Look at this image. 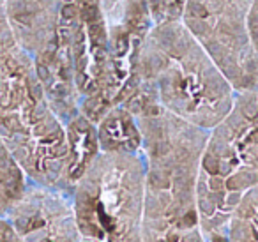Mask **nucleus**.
Returning <instances> with one entry per match:
<instances>
[{"label": "nucleus", "instance_id": "1", "mask_svg": "<svg viewBox=\"0 0 258 242\" xmlns=\"http://www.w3.org/2000/svg\"><path fill=\"white\" fill-rule=\"evenodd\" d=\"M137 118L145 161L144 242H209L197 205V178L209 131L145 99L122 104Z\"/></svg>", "mask_w": 258, "mask_h": 242}, {"label": "nucleus", "instance_id": "2", "mask_svg": "<svg viewBox=\"0 0 258 242\" xmlns=\"http://www.w3.org/2000/svg\"><path fill=\"white\" fill-rule=\"evenodd\" d=\"M235 94L180 20L152 25L140 48L137 87L131 96L211 131L230 113Z\"/></svg>", "mask_w": 258, "mask_h": 242}, {"label": "nucleus", "instance_id": "3", "mask_svg": "<svg viewBox=\"0 0 258 242\" xmlns=\"http://www.w3.org/2000/svg\"><path fill=\"white\" fill-rule=\"evenodd\" d=\"M0 138L32 184L62 191L68 163L66 126L48 103L34 58L13 34L4 0H0Z\"/></svg>", "mask_w": 258, "mask_h": 242}, {"label": "nucleus", "instance_id": "4", "mask_svg": "<svg viewBox=\"0 0 258 242\" xmlns=\"http://www.w3.org/2000/svg\"><path fill=\"white\" fill-rule=\"evenodd\" d=\"M258 186V90L235 94L230 113L209 131L197 178L207 238L225 235L240 200Z\"/></svg>", "mask_w": 258, "mask_h": 242}, {"label": "nucleus", "instance_id": "5", "mask_svg": "<svg viewBox=\"0 0 258 242\" xmlns=\"http://www.w3.org/2000/svg\"><path fill=\"white\" fill-rule=\"evenodd\" d=\"M145 161L140 154H99L73 191L83 242H144Z\"/></svg>", "mask_w": 258, "mask_h": 242}, {"label": "nucleus", "instance_id": "6", "mask_svg": "<svg viewBox=\"0 0 258 242\" xmlns=\"http://www.w3.org/2000/svg\"><path fill=\"white\" fill-rule=\"evenodd\" d=\"M254 0H186L180 22L237 94L258 90V55L249 34Z\"/></svg>", "mask_w": 258, "mask_h": 242}, {"label": "nucleus", "instance_id": "7", "mask_svg": "<svg viewBox=\"0 0 258 242\" xmlns=\"http://www.w3.org/2000/svg\"><path fill=\"white\" fill-rule=\"evenodd\" d=\"M73 58L76 89L80 94V113H85L103 92L108 73L110 34L103 0H78Z\"/></svg>", "mask_w": 258, "mask_h": 242}, {"label": "nucleus", "instance_id": "8", "mask_svg": "<svg viewBox=\"0 0 258 242\" xmlns=\"http://www.w3.org/2000/svg\"><path fill=\"white\" fill-rule=\"evenodd\" d=\"M23 242H83L73 195L30 182L8 214Z\"/></svg>", "mask_w": 258, "mask_h": 242}, {"label": "nucleus", "instance_id": "9", "mask_svg": "<svg viewBox=\"0 0 258 242\" xmlns=\"http://www.w3.org/2000/svg\"><path fill=\"white\" fill-rule=\"evenodd\" d=\"M6 13L16 41L32 58L53 43L60 0H6Z\"/></svg>", "mask_w": 258, "mask_h": 242}, {"label": "nucleus", "instance_id": "10", "mask_svg": "<svg viewBox=\"0 0 258 242\" xmlns=\"http://www.w3.org/2000/svg\"><path fill=\"white\" fill-rule=\"evenodd\" d=\"M68 136V163H66L62 191L73 195L75 186L83 177L87 168L101 154L97 142V128L83 113H78L66 124Z\"/></svg>", "mask_w": 258, "mask_h": 242}, {"label": "nucleus", "instance_id": "11", "mask_svg": "<svg viewBox=\"0 0 258 242\" xmlns=\"http://www.w3.org/2000/svg\"><path fill=\"white\" fill-rule=\"evenodd\" d=\"M101 154H140L142 131L133 113L120 106L111 108L96 124Z\"/></svg>", "mask_w": 258, "mask_h": 242}, {"label": "nucleus", "instance_id": "12", "mask_svg": "<svg viewBox=\"0 0 258 242\" xmlns=\"http://www.w3.org/2000/svg\"><path fill=\"white\" fill-rule=\"evenodd\" d=\"M30 186L22 164L0 138V217H6Z\"/></svg>", "mask_w": 258, "mask_h": 242}, {"label": "nucleus", "instance_id": "13", "mask_svg": "<svg viewBox=\"0 0 258 242\" xmlns=\"http://www.w3.org/2000/svg\"><path fill=\"white\" fill-rule=\"evenodd\" d=\"M226 242H258V186L251 189L230 216Z\"/></svg>", "mask_w": 258, "mask_h": 242}, {"label": "nucleus", "instance_id": "14", "mask_svg": "<svg viewBox=\"0 0 258 242\" xmlns=\"http://www.w3.org/2000/svg\"><path fill=\"white\" fill-rule=\"evenodd\" d=\"M184 4H186V0H151L149 11H151L152 25H161V23L180 20Z\"/></svg>", "mask_w": 258, "mask_h": 242}, {"label": "nucleus", "instance_id": "15", "mask_svg": "<svg viewBox=\"0 0 258 242\" xmlns=\"http://www.w3.org/2000/svg\"><path fill=\"white\" fill-rule=\"evenodd\" d=\"M0 242H23L8 217H0Z\"/></svg>", "mask_w": 258, "mask_h": 242}, {"label": "nucleus", "instance_id": "16", "mask_svg": "<svg viewBox=\"0 0 258 242\" xmlns=\"http://www.w3.org/2000/svg\"><path fill=\"white\" fill-rule=\"evenodd\" d=\"M249 34H251V41H253L254 51L258 55V0H254L253 6H251L249 11Z\"/></svg>", "mask_w": 258, "mask_h": 242}, {"label": "nucleus", "instance_id": "17", "mask_svg": "<svg viewBox=\"0 0 258 242\" xmlns=\"http://www.w3.org/2000/svg\"><path fill=\"white\" fill-rule=\"evenodd\" d=\"M151 0H125V8H149Z\"/></svg>", "mask_w": 258, "mask_h": 242}, {"label": "nucleus", "instance_id": "18", "mask_svg": "<svg viewBox=\"0 0 258 242\" xmlns=\"http://www.w3.org/2000/svg\"><path fill=\"white\" fill-rule=\"evenodd\" d=\"M78 0H60V9H76Z\"/></svg>", "mask_w": 258, "mask_h": 242}]
</instances>
